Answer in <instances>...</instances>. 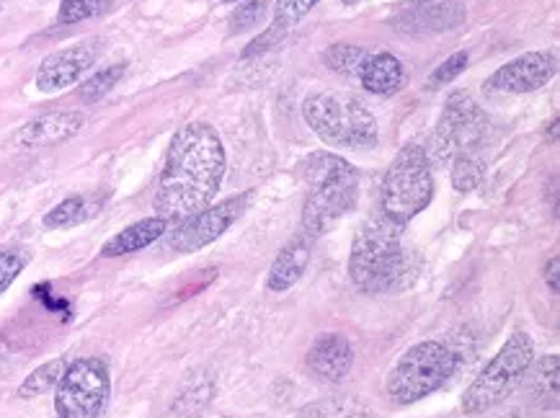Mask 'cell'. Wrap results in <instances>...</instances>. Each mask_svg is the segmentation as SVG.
Here are the masks:
<instances>
[{"label": "cell", "instance_id": "cell-16", "mask_svg": "<svg viewBox=\"0 0 560 418\" xmlns=\"http://www.w3.org/2000/svg\"><path fill=\"white\" fill-rule=\"evenodd\" d=\"M307 262H311V243L305 237H292L287 246L279 251V256L271 264L267 287L271 292H287L290 287L300 282L307 269Z\"/></svg>", "mask_w": 560, "mask_h": 418}, {"label": "cell", "instance_id": "cell-11", "mask_svg": "<svg viewBox=\"0 0 560 418\" xmlns=\"http://www.w3.org/2000/svg\"><path fill=\"white\" fill-rule=\"evenodd\" d=\"M556 57L545 53H527L506 62L488 78V89L499 93H533L548 85L556 76Z\"/></svg>", "mask_w": 560, "mask_h": 418}, {"label": "cell", "instance_id": "cell-14", "mask_svg": "<svg viewBox=\"0 0 560 418\" xmlns=\"http://www.w3.org/2000/svg\"><path fill=\"white\" fill-rule=\"evenodd\" d=\"M468 11L457 0H429V3H416L411 11H406L404 16L395 21V28L404 34H440L450 32L465 24Z\"/></svg>", "mask_w": 560, "mask_h": 418}, {"label": "cell", "instance_id": "cell-27", "mask_svg": "<svg viewBox=\"0 0 560 418\" xmlns=\"http://www.w3.org/2000/svg\"><path fill=\"white\" fill-rule=\"evenodd\" d=\"M125 70H127L125 62L112 65V68L98 70L96 76L89 78V81H85V83L81 85V98L85 101V104H93V101L104 98L106 93H109V91L114 89V85H117V83L121 81V76H125Z\"/></svg>", "mask_w": 560, "mask_h": 418}, {"label": "cell", "instance_id": "cell-4", "mask_svg": "<svg viewBox=\"0 0 560 418\" xmlns=\"http://www.w3.org/2000/svg\"><path fill=\"white\" fill-rule=\"evenodd\" d=\"M305 121L326 146L343 150H370L377 142V121L364 101L351 93H313L303 104Z\"/></svg>", "mask_w": 560, "mask_h": 418}, {"label": "cell", "instance_id": "cell-20", "mask_svg": "<svg viewBox=\"0 0 560 418\" xmlns=\"http://www.w3.org/2000/svg\"><path fill=\"white\" fill-rule=\"evenodd\" d=\"M558 355L542 357L540 362H533L535 370L529 367V391H533V398L540 403L542 408H556L558 403Z\"/></svg>", "mask_w": 560, "mask_h": 418}, {"label": "cell", "instance_id": "cell-21", "mask_svg": "<svg viewBox=\"0 0 560 418\" xmlns=\"http://www.w3.org/2000/svg\"><path fill=\"white\" fill-rule=\"evenodd\" d=\"M102 199L96 197H70L45 214V228H73L91 220L98 212Z\"/></svg>", "mask_w": 560, "mask_h": 418}, {"label": "cell", "instance_id": "cell-13", "mask_svg": "<svg viewBox=\"0 0 560 418\" xmlns=\"http://www.w3.org/2000/svg\"><path fill=\"white\" fill-rule=\"evenodd\" d=\"M96 62V49L89 45H75L45 57L37 73V89L42 93H57L78 83L85 70Z\"/></svg>", "mask_w": 560, "mask_h": 418}, {"label": "cell", "instance_id": "cell-8", "mask_svg": "<svg viewBox=\"0 0 560 418\" xmlns=\"http://www.w3.org/2000/svg\"><path fill=\"white\" fill-rule=\"evenodd\" d=\"M488 127H491V121H488L486 112L480 109L476 101L465 91H455L444 104L429 148H423L429 163L444 165L455 161V158L478 153L488 135Z\"/></svg>", "mask_w": 560, "mask_h": 418}, {"label": "cell", "instance_id": "cell-33", "mask_svg": "<svg viewBox=\"0 0 560 418\" xmlns=\"http://www.w3.org/2000/svg\"><path fill=\"white\" fill-rule=\"evenodd\" d=\"M560 258L558 256H552L550 258V264H548V269H545V282H548V287H550V292L552 294H558L560 292V282H558V277H560Z\"/></svg>", "mask_w": 560, "mask_h": 418}, {"label": "cell", "instance_id": "cell-32", "mask_svg": "<svg viewBox=\"0 0 560 418\" xmlns=\"http://www.w3.org/2000/svg\"><path fill=\"white\" fill-rule=\"evenodd\" d=\"M282 32H284V26H282V24H275V26L269 28L267 34H264L261 39L250 42V47L246 49V53H243V57H250V55H256V53H264V49L271 47V42H277V45H279V39H282Z\"/></svg>", "mask_w": 560, "mask_h": 418}, {"label": "cell", "instance_id": "cell-34", "mask_svg": "<svg viewBox=\"0 0 560 418\" xmlns=\"http://www.w3.org/2000/svg\"><path fill=\"white\" fill-rule=\"evenodd\" d=\"M501 418H527L522 414V410H512V414H506V416H501Z\"/></svg>", "mask_w": 560, "mask_h": 418}, {"label": "cell", "instance_id": "cell-6", "mask_svg": "<svg viewBox=\"0 0 560 418\" xmlns=\"http://www.w3.org/2000/svg\"><path fill=\"white\" fill-rule=\"evenodd\" d=\"M434 197L432 163L421 146H406L393 158L383 178V214L395 225H406L421 214Z\"/></svg>", "mask_w": 560, "mask_h": 418}, {"label": "cell", "instance_id": "cell-29", "mask_svg": "<svg viewBox=\"0 0 560 418\" xmlns=\"http://www.w3.org/2000/svg\"><path fill=\"white\" fill-rule=\"evenodd\" d=\"M320 0H279L277 3V24L284 28L298 24L300 19H305Z\"/></svg>", "mask_w": 560, "mask_h": 418}, {"label": "cell", "instance_id": "cell-3", "mask_svg": "<svg viewBox=\"0 0 560 418\" xmlns=\"http://www.w3.org/2000/svg\"><path fill=\"white\" fill-rule=\"evenodd\" d=\"M311 186L303 207V228L311 235H326L347 218L359 199V171L341 155L318 150L300 163Z\"/></svg>", "mask_w": 560, "mask_h": 418}, {"label": "cell", "instance_id": "cell-10", "mask_svg": "<svg viewBox=\"0 0 560 418\" xmlns=\"http://www.w3.org/2000/svg\"><path fill=\"white\" fill-rule=\"evenodd\" d=\"M248 201L250 194H241V197H230L214 207H205L202 212L178 222V228L168 235V246L178 254H194V251L210 246L241 218Z\"/></svg>", "mask_w": 560, "mask_h": 418}, {"label": "cell", "instance_id": "cell-25", "mask_svg": "<svg viewBox=\"0 0 560 418\" xmlns=\"http://www.w3.org/2000/svg\"><path fill=\"white\" fill-rule=\"evenodd\" d=\"M368 60H370L368 49L354 47V45H334L328 47L326 53V65L334 70V73H341V76H359Z\"/></svg>", "mask_w": 560, "mask_h": 418}, {"label": "cell", "instance_id": "cell-22", "mask_svg": "<svg viewBox=\"0 0 560 418\" xmlns=\"http://www.w3.org/2000/svg\"><path fill=\"white\" fill-rule=\"evenodd\" d=\"M298 418H368V408L351 395H336L311 403L300 410Z\"/></svg>", "mask_w": 560, "mask_h": 418}, {"label": "cell", "instance_id": "cell-18", "mask_svg": "<svg viewBox=\"0 0 560 418\" xmlns=\"http://www.w3.org/2000/svg\"><path fill=\"white\" fill-rule=\"evenodd\" d=\"M168 230V222L163 218H148V220H140L135 222V225H129L121 230L112 237V241L104 243L102 248V256L106 258H114V256H125V254H135V251H142L148 248L150 243H155L158 237Z\"/></svg>", "mask_w": 560, "mask_h": 418}, {"label": "cell", "instance_id": "cell-19", "mask_svg": "<svg viewBox=\"0 0 560 418\" xmlns=\"http://www.w3.org/2000/svg\"><path fill=\"white\" fill-rule=\"evenodd\" d=\"M212 398H214V378L210 372H197L191 374V380H186L182 391H178L174 400V414H178L182 418H191L194 414H199V410L210 406Z\"/></svg>", "mask_w": 560, "mask_h": 418}, {"label": "cell", "instance_id": "cell-9", "mask_svg": "<svg viewBox=\"0 0 560 418\" xmlns=\"http://www.w3.org/2000/svg\"><path fill=\"white\" fill-rule=\"evenodd\" d=\"M109 393L112 378L104 359H78L68 364L55 387L57 418H102Z\"/></svg>", "mask_w": 560, "mask_h": 418}, {"label": "cell", "instance_id": "cell-23", "mask_svg": "<svg viewBox=\"0 0 560 418\" xmlns=\"http://www.w3.org/2000/svg\"><path fill=\"white\" fill-rule=\"evenodd\" d=\"M65 370H68V359H62V357L37 367V370H34L24 382H21L19 395L21 398H37V395L52 391V387H57V382H60Z\"/></svg>", "mask_w": 560, "mask_h": 418}, {"label": "cell", "instance_id": "cell-1", "mask_svg": "<svg viewBox=\"0 0 560 418\" xmlns=\"http://www.w3.org/2000/svg\"><path fill=\"white\" fill-rule=\"evenodd\" d=\"M225 148L214 127L191 121L178 129L158 182V218L182 222L210 207L225 176Z\"/></svg>", "mask_w": 560, "mask_h": 418}, {"label": "cell", "instance_id": "cell-28", "mask_svg": "<svg viewBox=\"0 0 560 418\" xmlns=\"http://www.w3.org/2000/svg\"><path fill=\"white\" fill-rule=\"evenodd\" d=\"M269 13V0H246L241 3L238 9L230 13V32L233 34H243L248 28H254L267 19Z\"/></svg>", "mask_w": 560, "mask_h": 418}, {"label": "cell", "instance_id": "cell-37", "mask_svg": "<svg viewBox=\"0 0 560 418\" xmlns=\"http://www.w3.org/2000/svg\"><path fill=\"white\" fill-rule=\"evenodd\" d=\"M413 3H429V0H413Z\"/></svg>", "mask_w": 560, "mask_h": 418}, {"label": "cell", "instance_id": "cell-7", "mask_svg": "<svg viewBox=\"0 0 560 418\" xmlns=\"http://www.w3.org/2000/svg\"><path fill=\"white\" fill-rule=\"evenodd\" d=\"M455 372V355L440 341H421L398 359L387 380V395L398 406H411L440 391Z\"/></svg>", "mask_w": 560, "mask_h": 418}, {"label": "cell", "instance_id": "cell-24", "mask_svg": "<svg viewBox=\"0 0 560 418\" xmlns=\"http://www.w3.org/2000/svg\"><path fill=\"white\" fill-rule=\"evenodd\" d=\"M486 178V163L480 161L478 153L472 155H463L452 161V186L459 194H470L476 191Z\"/></svg>", "mask_w": 560, "mask_h": 418}, {"label": "cell", "instance_id": "cell-5", "mask_svg": "<svg viewBox=\"0 0 560 418\" xmlns=\"http://www.w3.org/2000/svg\"><path fill=\"white\" fill-rule=\"evenodd\" d=\"M535 362V344L529 334L516 330L506 338L499 355L488 362L483 372L472 380V385L463 395V410L470 416L486 414L512 398L516 387L527 380L529 367Z\"/></svg>", "mask_w": 560, "mask_h": 418}, {"label": "cell", "instance_id": "cell-26", "mask_svg": "<svg viewBox=\"0 0 560 418\" xmlns=\"http://www.w3.org/2000/svg\"><path fill=\"white\" fill-rule=\"evenodd\" d=\"M114 5V0H62L57 21L60 24H81V21L104 16Z\"/></svg>", "mask_w": 560, "mask_h": 418}, {"label": "cell", "instance_id": "cell-12", "mask_svg": "<svg viewBox=\"0 0 560 418\" xmlns=\"http://www.w3.org/2000/svg\"><path fill=\"white\" fill-rule=\"evenodd\" d=\"M85 117L81 112H52L45 117L26 121L16 135L11 137V148L16 150H39L70 140L81 132Z\"/></svg>", "mask_w": 560, "mask_h": 418}, {"label": "cell", "instance_id": "cell-30", "mask_svg": "<svg viewBox=\"0 0 560 418\" xmlns=\"http://www.w3.org/2000/svg\"><path fill=\"white\" fill-rule=\"evenodd\" d=\"M26 256L19 251H0V294L16 282L19 274L24 271Z\"/></svg>", "mask_w": 560, "mask_h": 418}, {"label": "cell", "instance_id": "cell-31", "mask_svg": "<svg viewBox=\"0 0 560 418\" xmlns=\"http://www.w3.org/2000/svg\"><path fill=\"white\" fill-rule=\"evenodd\" d=\"M465 68H468V53H455L452 57H447V60H444L440 68L434 70V76H432V81H429V85H432V89L447 85V83L455 81V78L463 73Z\"/></svg>", "mask_w": 560, "mask_h": 418}, {"label": "cell", "instance_id": "cell-17", "mask_svg": "<svg viewBox=\"0 0 560 418\" xmlns=\"http://www.w3.org/2000/svg\"><path fill=\"white\" fill-rule=\"evenodd\" d=\"M359 81H362L364 91L375 93V96H393V93L400 91L406 76L404 65L390 53L372 55L368 62H364L362 73H359Z\"/></svg>", "mask_w": 560, "mask_h": 418}, {"label": "cell", "instance_id": "cell-36", "mask_svg": "<svg viewBox=\"0 0 560 418\" xmlns=\"http://www.w3.org/2000/svg\"><path fill=\"white\" fill-rule=\"evenodd\" d=\"M222 3H238V0H222Z\"/></svg>", "mask_w": 560, "mask_h": 418}, {"label": "cell", "instance_id": "cell-2", "mask_svg": "<svg viewBox=\"0 0 560 418\" xmlns=\"http://www.w3.org/2000/svg\"><path fill=\"white\" fill-rule=\"evenodd\" d=\"M400 228L385 214L359 228L349 256V277L359 292L398 294L416 282L421 258L406 246Z\"/></svg>", "mask_w": 560, "mask_h": 418}, {"label": "cell", "instance_id": "cell-35", "mask_svg": "<svg viewBox=\"0 0 560 418\" xmlns=\"http://www.w3.org/2000/svg\"><path fill=\"white\" fill-rule=\"evenodd\" d=\"M343 5H359V3H370V0H341Z\"/></svg>", "mask_w": 560, "mask_h": 418}, {"label": "cell", "instance_id": "cell-15", "mask_svg": "<svg viewBox=\"0 0 560 418\" xmlns=\"http://www.w3.org/2000/svg\"><path fill=\"white\" fill-rule=\"evenodd\" d=\"M354 364V349L341 334H320L307 349V370L326 382H341Z\"/></svg>", "mask_w": 560, "mask_h": 418}]
</instances>
